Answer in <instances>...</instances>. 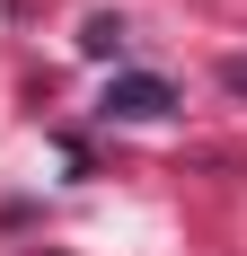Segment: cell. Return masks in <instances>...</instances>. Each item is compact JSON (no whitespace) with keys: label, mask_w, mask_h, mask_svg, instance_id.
<instances>
[{"label":"cell","mask_w":247,"mask_h":256,"mask_svg":"<svg viewBox=\"0 0 247 256\" xmlns=\"http://www.w3.org/2000/svg\"><path fill=\"white\" fill-rule=\"evenodd\" d=\"M221 88H230V98H247V53H230V62H221Z\"/></svg>","instance_id":"cell-3"},{"label":"cell","mask_w":247,"mask_h":256,"mask_svg":"<svg viewBox=\"0 0 247 256\" xmlns=\"http://www.w3.org/2000/svg\"><path fill=\"white\" fill-rule=\"evenodd\" d=\"M80 53H98V62L124 53V18H88V26H80Z\"/></svg>","instance_id":"cell-2"},{"label":"cell","mask_w":247,"mask_h":256,"mask_svg":"<svg viewBox=\"0 0 247 256\" xmlns=\"http://www.w3.org/2000/svg\"><path fill=\"white\" fill-rule=\"evenodd\" d=\"M176 106H186V98H176L159 71H115L106 98H98V115H106V124H168Z\"/></svg>","instance_id":"cell-1"}]
</instances>
